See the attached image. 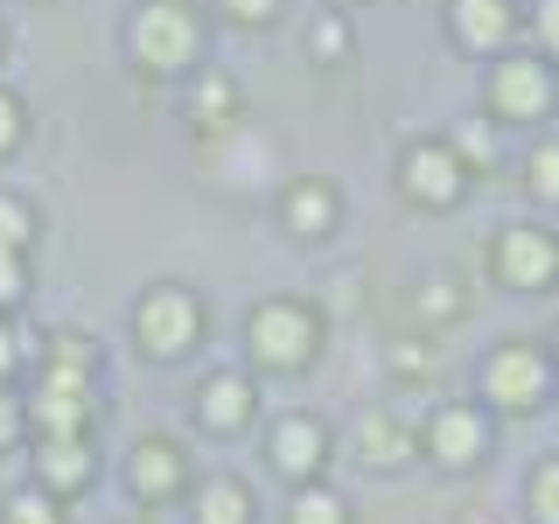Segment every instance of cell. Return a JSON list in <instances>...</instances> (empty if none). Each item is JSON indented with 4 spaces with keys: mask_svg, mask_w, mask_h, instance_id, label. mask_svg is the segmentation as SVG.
I'll return each instance as SVG.
<instances>
[{
    "mask_svg": "<svg viewBox=\"0 0 559 524\" xmlns=\"http://www.w3.org/2000/svg\"><path fill=\"white\" fill-rule=\"evenodd\" d=\"M203 301L182 287V279H154L147 294H140V308H133V343L147 349L154 364H182L189 349L203 343Z\"/></svg>",
    "mask_w": 559,
    "mask_h": 524,
    "instance_id": "cell-6",
    "label": "cell"
},
{
    "mask_svg": "<svg viewBox=\"0 0 559 524\" xmlns=\"http://www.w3.org/2000/svg\"><path fill=\"white\" fill-rule=\"evenodd\" d=\"M462 308H468V294H462V279H454L448 266L419 279V314H427V322H454Z\"/></svg>",
    "mask_w": 559,
    "mask_h": 524,
    "instance_id": "cell-23",
    "label": "cell"
},
{
    "mask_svg": "<svg viewBox=\"0 0 559 524\" xmlns=\"http://www.w3.org/2000/svg\"><path fill=\"white\" fill-rule=\"evenodd\" d=\"M349 448H357V462L378 468V476H392V468L419 462V433L406 427V413H392V406H371V413H364L357 433H349Z\"/></svg>",
    "mask_w": 559,
    "mask_h": 524,
    "instance_id": "cell-14",
    "label": "cell"
},
{
    "mask_svg": "<svg viewBox=\"0 0 559 524\" xmlns=\"http://www.w3.org/2000/svg\"><path fill=\"white\" fill-rule=\"evenodd\" d=\"M399 189H406V203L419 210H454L468 196V168L462 154L448 147V133H419L399 147Z\"/></svg>",
    "mask_w": 559,
    "mask_h": 524,
    "instance_id": "cell-9",
    "label": "cell"
},
{
    "mask_svg": "<svg viewBox=\"0 0 559 524\" xmlns=\"http://www.w3.org/2000/svg\"><path fill=\"white\" fill-rule=\"evenodd\" d=\"M329 8H336V14H349V8H364V0H329Z\"/></svg>",
    "mask_w": 559,
    "mask_h": 524,
    "instance_id": "cell-35",
    "label": "cell"
},
{
    "mask_svg": "<svg viewBox=\"0 0 559 524\" xmlns=\"http://www.w3.org/2000/svg\"><path fill=\"white\" fill-rule=\"evenodd\" d=\"M14 364H22V336H14V329L0 322V384L14 378Z\"/></svg>",
    "mask_w": 559,
    "mask_h": 524,
    "instance_id": "cell-33",
    "label": "cell"
},
{
    "mask_svg": "<svg viewBox=\"0 0 559 524\" xmlns=\"http://www.w3.org/2000/svg\"><path fill=\"white\" fill-rule=\"evenodd\" d=\"M329 454H336V441H329V427L314 413H280L273 427H266V468L280 483H322V468H329Z\"/></svg>",
    "mask_w": 559,
    "mask_h": 524,
    "instance_id": "cell-10",
    "label": "cell"
},
{
    "mask_svg": "<svg viewBox=\"0 0 559 524\" xmlns=\"http://www.w3.org/2000/svg\"><path fill=\"white\" fill-rule=\"evenodd\" d=\"M489 448H497V413H489L483 398H448V406H433V419L419 427V454H427L441 476L483 468Z\"/></svg>",
    "mask_w": 559,
    "mask_h": 524,
    "instance_id": "cell-7",
    "label": "cell"
},
{
    "mask_svg": "<svg viewBox=\"0 0 559 524\" xmlns=\"http://www.w3.org/2000/svg\"><path fill=\"white\" fill-rule=\"evenodd\" d=\"M559 112V70L538 49H503L483 70V119L489 127H546Z\"/></svg>",
    "mask_w": 559,
    "mask_h": 524,
    "instance_id": "cell-2",
    "label": "cell"
},
{
    "mask_svg": "<svg viewBox=\"0 0 559 524\" xmlns=\"http://www.w3.org/2000/svg\"><path fill=\"white\" fill-rule=\"evenodd\" d=\"M448 147L462 154V168H468V175H483V168H489V154H497V127H489V119H468L462 133H448Z\"/></svg>",
    "mask_w": 559,
    "mask_h": 524,
    "instance_id": "cell-26",
    "label": "cell"
},
{
    "mask_svg": "<svg viewBox=\"0 0 559 524\" xmlns=\"http://www.w3.org/2000/svg\"><path fill=\"white\" fill-rule=\"evenodd\" d=\"M384 364H392V378H427V371H433V349H427V343H399Z\"/></svg>",
    "mask_w": 559,
    "mask_h": 524,
    "instance_id": "cell-31",
    "label": "cell"
},
{
    "mask_svg": "<svg viewBox=\"0 0 559 524\" xmlns=\"http://www.w3.org/2000/svg\"><path fill=\"white\" fill-rule=\"evenodd\" d=\"M22 301H28V266L14 252H0V314L22 308Z\"/></svg>",
    "mask_w": 559,
    "mask_h": 524,
    "instance_id": "cell-30",
    "label": "cell"
},
{
    "mask_svg": "<svg viewBox=\"0 0 559 524\" xmlns=\"http://www.w3.org/2000/svg\"><path fill=\"white\" fill-rule=\"evenodd\" d=\"M238 112H245L238 78H224V70H197L189 78V119H197V133H231Z\"/></svg>",
    "mask_w": 559,
    "mask_h": 524,
    "instance_id": "cell-17",
    "label": "cell"
},
{
    "mask_svg": "<svg viewBox=\"0 0 559 524\" xmlns=\"http://www.w3.org/2000/svg\"><path fill=\"white\" fill-rule=\"evenodd\" d=\"M349 49H357V35H349V14L322 8V14H314V28H308V57H314V63H349Z\"/></svg>",
    "mask_w": 559,
    "mask_h": 524,
    "instance_id": "cell-21",
    "label": "cell"
},
{
    "mask_svg": "<svg viewBox=\"0 0 559 524\" xmlns=\"http://www.w3.org/2000/svg\"><path fill=\"white\" fill-rule=\"evenodd\" d=\"M127 489L140 503H175L189 489V448L175 433H140L127 448Z\"/></svg>",
    "mask_w": 559,
    "mask_h": 524,
    "instance_id": "cell-12",
    "label": "cell"
},
{
    "mask_svg": "<svg viewBox=\"0 0 559 524\" xmlns=\"http://www.w3.org/2000/svg\"><path fill=\"white\" fill-rule=\"evenodd\" d=\"M22 133H28V112H22V98H14V92H0V162H8V154L22 147Z\"/></svg>",
    "mask_w": 559,
    "mask_h": 524,
    "instance_id": "cell-28",
    "label": "cell"
},
{
    "mask_svg": "<svg viewBox=\"0 0 559 524\" xmlns=\"http://www.w3.org/2000/svg\"><path fill=\"white\" fill-rule=\"evenodd\" d=\"M552 357H546V343H524V336H503L497 349L483 357V378H476V392H483V406L489 413H546L552 406Z\"/></svg>",
    "mask_w": 559,
    "mask_h": 524,
    "instance_id": "cell-5",
    "label": "cell"
},
{
    "mask_svg": "<svg viewBox=\"0 0 559 524\" xmlns=\"http://www.w3.org/2000/svg\"><path fill=\"white\" fill-rule=\"evenodd\" d=\"M546 357H552V371H559V329H552V343H546Z\"/></svg>",
    "mask_w": 559,
    "mask_h": 524,
    "instance_id": "cell-34",
    "label": "cell"
},
{
    "mask_svg": "<svg viewBox=\"0 0 559 524\" xmlns=\"http://www.w3.org/2000/svg\"><path fill=\"white\" fill-rule=\"evenodd\" d=\"M524 8L518 0H448V43L468 49V57H503L518 49Z\"/></svg>",
    "mask_w": 559,
    "mask_h": 524,
    "instance_id": "cell-11",
    "label": "cell"
},
{
    "mask_svg": "<svg viewBox=\"0 0 559 524\" xmlns=\"http://www.w3.org/2000/svg\"><path fill=\"white\" fill-rule=\"evenodd\" d=\"M127 49L154 78H189L203 57V14L189 0H140L127 22Z\"/></svg>",
    "mask_w": 559,
    "mask_h": 524,
    "instance_id": "cell-4",
    "label": "cell"
},
{
    "mask_svg": "<svg viewBox=\"0 0 559 524\" xmlns=\"http://www.w3.org/2000/svg\"><path fill=\"white\" fill-rule=\"evenodd\" d=\"M98 476V454H92V433L84 441H35V489H49V497H78V489H92Z\"/></svg>",
    "mask_w": 559,
    "mask_h": 524,
    "instance_id": "cell-16",
    "label": "cell"
},
{
    "mask_svg": "<svg viewBox=\"0 0 559 524\" xmlns=\"http://www.w3.org/2000/svg\"><path fill=\"white\" fill-rule=\"evenodd\" d=\"M224 8V22H238V28H266L280 22V0H217Z\"/></svg>",
    "mask_w": 559,
    "mask_h": 524,
    "instance_id": "cell-29",
    "label": "cell"
},
{
    "mask_svg": "<svg viewBox=\"0 0 559 524\" xmlns=\"http://www.w3.org/2000/svg\"><path fill=\"white\" fill-rule=\"evenodd\" d=\"M28 245H35V210H28L22 196H8V189H0V252L28 259Z\"/></svg>",
    "mask_w": 559,
    "mask_h": 524,
    "instance_id": "cell-25",
    "label": "cell"
},
{
    "mask_svg": "<svg viewBox=\"0 0 559 524\" xmlns=\"http://www.w3.org/2000/svg\"><path fill=\"white\" fill-rule=\"evenodd\" d=\"M259 419V384L245 371H210L197 384V427L217 433V441H231V433H245Z\"/></svg>",
    "mask_w": 559,
    "mask_h": 524,
    "instance_id": "cell-13",
    "label": "cell"
},
{
    "mask_svg": "<svg viewBox=\"0 0 559 524\" xmlns=\"http://www.w3.org/2000/svg\"><path fill=\"white\" fill-rule=\"evenodd\" d=\"M252 489H245L238 476H210V483H197V497H189V517L197 524H252Z\"/></svg>",
    "mask_w": 559,
    "mask_h": 524,
    "instance_id": "cell-18",
    "label": "cell"
},
{
    "mask_svg": "<svg viewBox=\"0 0 559 524\" xmlns=\"http://www.w3.org/2000/svg\"><path fill=\"white\" fill-rule=\"evenodd\" d=\"M22 427H28V419H22V398H14L8 384H0V454H8L14 441H22Z\"/></svg>",
    "mask_w": 559,
    "mask_h": 524,
    "instance_id": "cell-32",
    "label": "cell"
},
{
    "mask_svg": "<svg viewBox=\"0 0 559 524\" xmlns=\"http://www.w3.org/2000/svg\"><path fill=\"white\" fill-rule=\"evenodd\" d=\"M524 511H532V524H559V454H546V462L532 468V483H524Z\"/></svg>",
    "mask_w": 559,
    "mask_h": 524,
    "instance_id": "cell-24",
    "label": "cell"
},
{
    "mask_svg": "<svg viewBox=\"0 0 559 524\" xmlns=\"http://www.w3.org/2000/svg\"><path fill=\"white\" fill-rule=\"evenodd\" d=\"M524 28H532V49L559 70V0H532V8H524Z\"/></svg>",
    "mask_w": 559,
    "mask_h": 524,
    "instance_id": "cell-27",
    "label": "cell"
},
{
    "mask_svg": "<svg viewBox=\"0 0 559 524\" xmlns=\"http://www.w3.org/2000/svg\"><path fill=\"white\" fill-rule=\"evenodd\" d=\"M92 378H98V349L78 329H57L43 357V384L35 398H22V419L35 427V441H84L92 433Z\"/></svg>",
    "mask_w": 559,
    "mask_h": 524,
    "instance_id": "cell-1",
    "label": "cell"
},
{
    "mask_svg": "<svg viewBox=\"0 0 559 524\" xmlns=\"http://www.w3.org/2000/svg\"><path fill=\"white\" fill-rule=\"evenodd\" d=\"M524 189H532L538 203H559V133H546V140H532L524 147Z\"/></svg>",
    "mask_w": 559,
    "mask_h": 524,
    "instance_id": "cell-20",
    "label": "cell"
},
{
    "mask_svg": "<svg viewBox=\"0 0 559 524\" xmlns=\"http://www.w3.org/2000/svg\"><path fill=\"white\" fill-rule=\"evenodd\" d=\"M280 224H287L294 238H329L343 224V196H336V182H322V175H294L287 189H280Z\"/></svg>",
    "mask_w": 559,
    "mask_h": 524,
    "instance_id": "cell-15",
    "label": "cell"
},
{
    "mask_svg": "<svg viewBox=\"0 0 559 524\" xmlns=\"http://www.w3.org/2000/svg\"><path fill=\"white\" fill-rule=\"evenodd\" d=\"M489 273L503 279L511 294H546L559 287V231L552 224H503L497 238H489Z\"/></svg>",
    "mask_w": 559,
    "mask_h": 524,
    "instance_id": "cell-8",
    "label": "cell"
},
{
    "mask_svg": "<svg viewBox=\"0 0 559 524\" xmlns=\"http://www.w3.org/2000/svg\"><path fill=\"white\" fill-rule=\"evenodd\" d=\"M287 524H349V497L329 483H301L287 497Z\"/></svg>",
    "mask_w": 559,
    "mask_h": 524,
    "instance_id": "cell-19",
    "label": "cell"
},
{
    "mask_svg": "<svg viewBox=\"0 0 559 524\" xmlns=\"http://www.w3.org/2000/svg\"><path fill=\"white\" fill-rule=\"evenodd\" d=\"M0 524H70L63 517V497H49V489H14L8 503H0Z\"/></svg>",
    "mask_w": 559,
    "mask_h": 524,
    "instance_id": "cell-22",
    "label": "cell"
},
{
    "mask_svg": "<svg viewBox=\"0 0 559 524\" xmlns=\"http://www.w3.org/2000/svg\"><path fill=\"white\" fill-rule=\"evenodd\" d=\"M245 357H252L259 371H273V378L308 371V364L322 357V314H314L308 301H294V294L259 301L252 314H245Z\"/></svg>",
    "mask_w": 559,
    "mask_h": 524,
    "instance_id": "cell-3",
    "label": "cell"
}]
</instances>
